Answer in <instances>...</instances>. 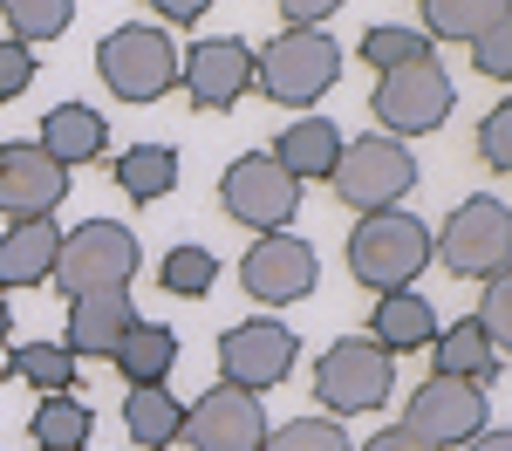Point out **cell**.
I'll list each match as a JSON object with an SVG mask.
<instances>
[{
	"label": "cell",
	"mask_w": 512,
	"mask_h": 451,
	"mask_svg": "<svg viewBox=\"0 0 512 451\" xmlns=\"http://www.w3.org/2000/svg\"><path fill=\"white\" fill-rule=\"evenodd\" d=\"M342 82V48L321 28H287L267 48H253V89L280 110H308Z\"/></svg>",
	"instance_id": "6da1fadb"
},
{
	"label": "cell",
	"mask_w": 512,
	"mask_h": 451,
	"mask_svg": "<svg viewBox=\"0 0 512 451\" xmlns=\"http://www.w3.org/2000/svg\"><path fill=\"white\" fill-rule=\"evenodd\" d=\"M431 267V226L417 219V212H362L349 233V274L362 287H376V294H396V287H410L417 274Z\"/></svg>",
	"instance_id": "7a4b0ae2"
},
{
	"label": "cell",
	"mask_w": 512,
	"mask_h": 451,
	"mask_svg": "<svg viewBox=\"0 0 512 451\" xmlns=\"http://www.w3.org/2000/svg\"><path fill=\"white\" fill-rule=\"evenodd\" d=\"M431 260H444L458 281L512 274V212H506V199L478 192V199L451 205L444 233H431Z\"/></svg>",
	"instance_id": "3957f363"
},
{
	"label": "cell",
	"mask_w": 512,
	"mask_h": 451,
	"mask_svg": "<svg viewBox=\"0 0 512 451\" xmlns=\"http://www.w3.org/2000/svg\"><path fill=\"white\" fill-rule=\"evenodd\" d=\"M96 76L110 82L117 103H158V96L178 89V48H171L164 28L130 21V28H110L96 41Z\"/></svg>",
	"instance_id": "277c9868"
},
{
	"label": "cell",
	"mask_w": 512,
	"mask_h": 451,
	"mask_svg": "<svg viewBox=\"0 0 512 451\" xmlns=\"http://www.w3.org/2000/svg\"><path fill=\"white\" fill-rule=\"evenodd\" d=\"M396 390V356H383L369 335H342V342H328L315 363V397L328 417H369V410H383Z\"/></svg>",
	"instance_id": "5b68a950"
},
{
	"label": "cell",
	"mask_w": 512,
	"mask_h": 451,
	"mask_svg": "<svg viewBox=\"0 0 512 451\" xmlns=\"http://www.w3.org/2000/svg\"><path fill=\"white\" fill-rule=\"evenodd\" d=\"M424 171H417V158H410V144H396V137H355V144H342V158H335V171H328V185H335V199L349 205V212H390V205H403V192L417 185Z\"/></svg>",
	"instance_id": "8992f818"
},
{
	"label": "cell",
	"mask_w": 512,
	"mask_h": 451,
	"mask_svg": "<svg viewBox=\"0 0 512 451\" xmlns=\"http://www.w3.org/2000/svg\"><path fill=\"white\" fill-rule=\"evenodd\" d=\"M137 260L144 246L130 226L117 219H82L76 233H62V253H55V287L76 301V294H96V287H130L137 281Z\"/></svg>",
	"instance_id": "52a82bcc"
},
{
	"label": "cell",
	"mask_w": 512,
	"mask_h": 451,
	"mask_svg": "<svg viewBox=\"0 0 512 451\" xmlns=\"http://www.w3.org/2000/svg\"><path fill=\"white\" fill-rule=\"evenodd\" d=\"M451 103H458V82L437 69V55L403 62V69H383L376 96H369V110H376V123H383V137H396V144H410V137L437 130V123L451 117Z\"/></svg>",
	"instance_id": "ba28073f"
},
{
	"label": "cell",
	"mask_w": 512,
	"mask_h": 451,
	"mask_svg": "<svg viewBox=\"0 0 512 451\" xmlns=\"http://www.w3.org/2000/svg\"><path fill=\"white\" fill-rule=\"evenodd\" d=\"M485 424H492V397H485V383H465V376H424L403 404V431H417L437 451L472 445Z\"/></svg>",
	"instance_id": "9c48e42d"
},
{
	"label": "cell",
	"mask_w": 512,
	"mask_h": 451,
	"mask_svg": "<svg viewBox=\"0 0 512 451\" xmlns=\"http://www.w3.org/2000/svg\"><path fill=\"white\" fill-rule=\"evenodd\" d=\"M219 205L233 212L239 226H253V233H287L294 212H301V185L274 164V151H246V158L226 164Z\"/></svg>",
	"instance_id": "30bf717a"
},
{
	"label": "cell",
	"mask_w": 512,
	"mask_h": 451,
	"mask_svg": "<svg viewBox=\"0 0 512 451\" xmlns=\"http://www.w3.org/2000/svg\"><path fill=\"white\" fill-rule=\"evenodd\" d=\"M321 281V260L301 233H260L239 260V287L260 301V308H287V301H308Z\"/></svg>",
	"instance_id": "8fae6325"
},
{
	"label": "cell",
	"mask_w": 512,
	"mask_h": 451,
	"mask_svg": "<svg viewBox=\"0 0 512 451\" xmlns=\"http://www.w3.org/2000/svg\"><path fill=\"white\" fill-rule=\"evenodd\" d=\"M294 356H301V342H294V328L280 322H239L219 335V383H233V390H274L294 376Z\"/></svg>",
	"instance_id": "7c38bea8"
},
{
	"label": "cell",
	"mask_w": 512,
	"mask_h": 451,
	"mask_svg": "<svg viewBox=\"0 0 512 451\" xmlns=\"http://www.w3.org/2000/svg\"><path fill=\"white\" fill-rule=\"evenodd\" d=\"M267 410L253 390H233V383H212L192 410H185V438L192 451H260L267 445Z\"/></svg>",
	"instance_id": "4fadbf2b"
},
{
	"label": "cell",
	"mask_w": 512,
	"mask_h": 451,
	"mask_svg": "<svg viewBox=\"0 0 512 451\" xmlns=\"http://www.w3.org/2000/svg\"><path fill=\"white\" fill-rule=\"evenodd\" d=\"M69 199V171L48 158L41 144H0V219H55V205Z\"/></svg>",
	"instance_id": "5bb4252c"
},
{
	"label": "cell",
	"mask_w": 512,
	"mask_h": 451,
	"mask_svg": "<svg viewBox=\"0 0 512 451\" xmlns=\"http://www.w3.org/2000/svg\"><path fill=\"white\" fill-rule=\"evenodd\" d=\"M178 82L198 110H233L239 96L253 89V48L239 35H212V41H192L185 62H178Z\"/></svg>",
	"instance_id": "9a60e30c"
},
{
	"label": "cell",
	"mask_w": 512,
	"mask_h": 451,
	"mask_svg": "<svg viewBox=\"0 0 512 451\" xmlns=\"http://www.w3.org/2000/svg\"><path fill=\"white\" fill-rule=\"evenodd\" d=\"M137 328V308H130V287H96V294H76L69 301V356H117V342Z\"/></svg>",
	"instance_id": "2e32d148"
},
{
	"label": "cell",
	"mask_w": 512,
	"mask_h": 451,
	"mask_svg": "<svg viewBox=\"0 0 512 451\" xmlns=\"http://www.w3.org/2000/svg\"><path fill=\"white\" fill-rule=\"evenodd\" d=\"M369 342L383 356H410V349H431L437 342V308L424 294L396 287V294H376V315H369Z\"/></svg>",
	"instance_id": "e0dca14e"
},
{
	"label": "cell",
	"mask_w": 512,
	"mask_h": 451,
	"mask_svg": "<svg viewBox=\"0 0 512 451\" xmlns=\"http://www.w3.org/2000/svg\"><path fill=\"white\" fill-rule=\"evenodd\" d=\"M55 253H62V226L55 219H21L0 233V287H41L55 281Z\"/></svg>",
	"instance_id": "ac0fdd59"
},
{
	"label": "cell",
	"mask_w": 512,
	"mask_h": 451,
	"mask_svg": "<svg viewBox=\"0 0 512 451\" xmlns=\"http://www.w3.org/2000/svg\"><path fill=\"white\" fill-rule=\"evenodd\" d=\"M103 144H110V123L96 117L89 103H55V110L41 117V151L62 164V171L103 158Z\"/></svg>",
	"instance_id": "d6986e66"
},
{
	"label": "cell",
	"mask_w": 512,
	"mask_h": 451,
	"mask_svg": "<svg viewBox=\"0 0 512 451\" xmlns=\"http://www.w3.org/2000/svg\"><path fill=\"white\" fill-rule=\"evenodd\" d=\"M342 144H349V137H342L328 117H301V123H287V130H280L274 164L294 178V185H308V178H328V171H335Z\"/></svg>",
	"instance_id": "ffe728a7"
},
{
	"label": "cell",
	"mask_w": 512,
	"mask_h": 451,
	"mask_svg": "<svg viewBox=\"0 0 512 451\" xmlns=\"http://www.w3.org/2000/svg\"><path fill=\"white\" fill-rule=\"evenodd\" d=\"M110 363L123 369V383H130V390H158L164 376L178 369V335H171L164 322H137L117 342V356H110Z\"/></svg>",
	"instance_id": "44dd1931"
},
{
	"label": "cell",
	"mask_w": 512,
	"mask_h": 451,
	"mask_svg": "<svg viewBox=\"0 0 512 451\" xmlns=\"http://www.w3.org/2000/svg\"><path fill=\"white\" fill-rule=\"evenodd\" d=\"M123 431L137 438L144 451H171L185 438V397H171V390H130L123 397Z\"/></svg>",
	"instance_id": "7402d4cb"
},
{
	"label": "cell",
	"mask_w": 512,
	"mask_h": 451,
	"mask_svg": "<svg viewBox=\"0 0 512 451\" xmlns=\"http://www.w3.org/2000/svg\"><path fill=\"white\" fill-rule=\"evenodd\" d=\"M110 178H117L123 199L151 205V199H164V192L178 185V151H171V144H130V151L110 164Z\"/></svg>",
	"instance_id": "603a6c76"
},
{
	"label": "cell",
	"mask_w": 512,
	"mask_h": 451,
	"mask_svg": "<svg viewBox=\"0 0 512 451\" xmlns=\"http://www.w3.org/2000/svg\"><path fill=\"white\" fill-rule=\"evenodd\" d=\"M89 431H96V410L82 404V397H41L35 404V424H28V438L35 451H82L89 445Z\"/></svg>",
	"instance_id": "cb8c5ba5"
},
{
	"label": "cell",
	"mask_w": 512,
	"mask_h": 451,
	"mask_svg": "<svg viewBox=\"0 0 512 451\" xmlns=\"http://www.w3.org/2000/svg\"><path fill=\"white\" fill-rule=\"evenodd\" d=\"M431 356H437V376H465V383H492L499 376V349L478 335V322H458V328H444L431 342Z\"/></svg>",
	"instance_id": "d4e9b609"
},
{
	"label": "cell",
	"mask_w": 512,
	"mask_h": 451,
	"mask_svg": "<svg viewBox=\"0 0 512 451\" xmlns=\"http://www.w3.org/2000/svg\"><path fill=\"white\" fill-rule=\"evenodd\" d=\"M7 376L14 383H35L41 397H62V390H76V356L62 349V342H21V349H7Z\"/></svg>",
	"instance_id": "484cf974"
},
{
	"label": "cell",
	"mask_w": 512,
	"mask_h": 451,
	"mask_svg": "<svg viewBox=\"0 0 512 451\" xmlns=\"http://www.w3.org/2000/svg\"><path fill=\"white\" fill-rule=\"evenodd\" d=\"M512 0H424V35L431 41H472L492 21H506Z\"/></svg>",
	"instance_id": "4316f807"
},
{
	"label": "cell",
	"mask_w": 512,
	"mask_h": 451,
	"mask_svg": "<svg viewBox=\"0 0 512 451\" xmlns=\"http://www.w3.org/2000/svg\"><path fill=\"white\" fill-rule=\"evenodd\" d=\"M0 14H7V41L35 48V41H55L76 21V0H0Z\"/></svg>",
	"instance_id": "83f0119b"
},
{
	"label": "cell",
	"mask_w": 512,
	"mask_h": 451,
	"mask_svg": "<svg viewBox=\"0 0 512 451\" xmlns=\"http://www.w3.org/2000/svg\"><path fill=\"white\" fill-rule=\"evenodd\" d=\"M212 281H219V253H205V246H171L164 253V294L198 301V294H212Z\"/></svg>",
	"instance_id": "f1b7e54d"
},
{
	"label": "cell",
	"mask_w": 512,
	"mask_h": 451,
	"mask_svg": "<svg viewBox=\"0 0 512 451\" xmlns=\"http://www.w3.org/2000/svg\"><path fill=\"white\" fill-rule=\"evenodd\" d=\"M355 55H362L369 69H403V62H424V55H431V35H424V28H390V21H383V28L362 35Z\"/></svg>",
	"instance_id": "f546056e"
},
{
	"label": "cell",
	"mask_w": 512,
	"mask_h": 451,
	"mask_svg": "<svg viewBox=\"0 0 512 451\" xmlns=\"http://www.w3.org/2000/svg\"><path fill=\"white\" fill-rule=\"evenodd\" d=\"M260 451H349V431H342L335 417H294V424L267 431Z\"/></svg>",
	"instance_id": "4dcf8cb0"
},
{
	"label": "cell",
	"mask_w": 512,
	"mask_h": 451,
	"mask_svg": "<svg viewBox=\"0 0 512 451\" xmlns=\"http://www.w3.org/2000/svg\"><path fill=\"white\" fill-rule=\"evenodd\" d=\"M478 287H485V301H478L472 322H478V335L506 356L512 349V274H492V281H478Z\"/></svg>",
	"instance_id": "1f68e13d"
},
{
	"label": "cell",
	"mask_w": 512,
	"mask_h": 451,
	"mask_svg": "<svg viewBox=\"0 0 512 451\" xmlns=\"http://www.w3.org/2000/svg\"><path fill=\"white\" fill-rule=\"evenodd\" d=\"M472 69L485 82H506L512 76V14H506V21H492L485 35H472Z\"/></svg>",
	"instance_id": "d6a6232c"
},
{
	"label": "cell",
	"mask_w": 512,
	"mask_h": 451,
	"mask_svg": "<svg viewBox=\"0 0 512 451\" xmlns=\"http://www.w3.org/2000/svg\"><path fill=\"white\" fill-rule=\"evenodd\" d=\"M478 158L492 171H512V103H492L478 123Z\"/></svg>",
	"instance_id": "836d02e7"
},
{
	"label": "cell",
	"mask_w": 512,
	"mask_h": 451,
	"mask_svg": "<svg viewBox=\"0 0 512 451\" xmlns=\"http://www.w3.org/2000/svg\"><path fill=\"white\" fill-rule=\"evenodd\" d=\"M28 82H35V48H21V41H0V103H14Z\"/></svg>",
	"instance_id": "e575fe53"
},
{
	"label": "cell",
	"mask_w": 512,
	"mask_h": 451,
	"mask_svg": "<svg viewBox=\"0 0 512 451\" xmlns=\"http://www.w3.org/2000/svg\"><path fill=\"white\" fill-rule=\"evenodd\" d=\"M144 7H151V14H164L171 28H192V21H205L219 0H144Z\"/></svg>",
	"instance_id": "d590c367"
},
{
	"label": "cell",
	"mask_w": 512,
	"mask_h": 451,
	"mask_svg": "<svg viewBox=\"0 0 512 451\" xmlns=\"http://www.w3.org/2000/svg\"><path fill=\"white\" fill-rule=\"evenodd\" d=\"M274 7L287 14V28H321V21H328L342 0H274Z\"/></svg>",
	"instance_id": "8d00e7d4"
},
{
	"label": "cell",
	"mask_w": 512,
	"mask_h": 451,
	"mask_svg": "<svg viewBox=\"0 0 512 451\" xmlns=\"http://www.w3.org/2000/svg\"><path fill=\"white\" fill-rule=\"evenodd\" d=\"M362 451H437V445H424L417 431H403V424H390V431H376Z\"/></svg>",
	"instance_id": "74e56055"
},
{
	"label": "cell",
	"mask_w": 512,
	"mask_h": 451,
	"mask_svg": "<svg viewBox=\"0 0 512 451\" xmlns=\"http://www.w3.org/2000/svg\"><path fill=\"white\" fill-rule=\"evenodd\" d=\"M458 451H512V431H492V424H485L472 445H458Z\"/></svg>",
	"instance_id": "f35d334b"
},
{
	"label": "cell",
	"mask_w": 512,
	"mask_h": 451,
	"mask_svg": "<svg viewBox=\"0 0 512 451\" xmlns=\"http://www.w3.org/2000/svg\"><path fill=\"white\" fill-rule=\"evenodd\" d=\"M7 322H14V315H7V294H0V349H7Z\"/></svg>",
	"instance_id": "ab89813d"
}]
</instances>
